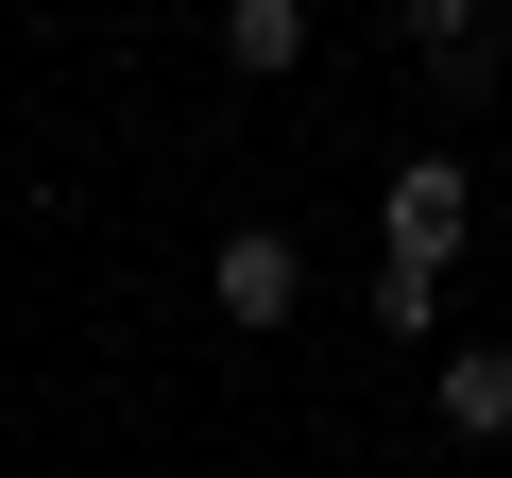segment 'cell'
<instances>
[{
  "mask_svg": "<svg viewBox=\"0 0 512 478\" xmlns=\"http://www.w3.org/2000/svg\"><path fill=\"white\" fill-rule=\"evenodd\" d=\"M444 427L461 444H512V342H444Z\"/></svg>",
  "mask_w": 512,
  "mask_h": 478,
  "instance_id": "3",
  "label": "cell"
},
{
  "mask_svg": "<svg viewBox=\"0 0 512 478\" xmlns=\"http://www.w3.org/2000/svg\"><path fill=\"white\" fill-rule=\"evenodd\" d=\"M376 325H393V342H427V325H444V274H410V257H376Z\"/></svg>",
  "mask_w": 512,
  "mask_h": 478,
  "instance_id": "5",
  "label": "cell"
},
{
  "mask_svg": "<svg viewBox=\"0 0 512 478\" xmlns=\"http://www.w3.org/2000/svg\"><path fill=\"white\" fill-rule=\"evenodd\" d=\"M222 69H239V86L308 69V0H222Z\"/></svg>",
  "mask_w": 512,
  "mask_h": 478,
  "instance_id": "4",
  "label": "cell"
},
{
  "mask_svg": "<svg viewBox=\"0 0 512 478\" xmlns=\"http://www.w3.org/2000/svg\"><path fill=\"white\" fill-rule=\"evenodd\" d=\"M376 239L410 274H444L461 239H478V188H461V154H393V188H376Z\"/></svg>",
  "mask_w": 512,
  "mask_h": 478,
  "instance_id": "1",
  "label": "cell"
},
{
  "mask_svg": "<svg viewBox=\"0 0 512 478\" xmlns=\"http://www.w3.org/2000/svg\"><path fill=\"white\" fill-rule=\"evenodd\" d=\"M205 291H222V325H239V342H274V325L308 308V257H291V222H222Z\"/></svg>",
  "mask_w": 512,
  "mask_h": 478,
  "instance_id": "2",
  "label": "cell"
},
{
  "mask_svg": "<svg viewBox=\"0 0 512 478\" xmlns=\"http://www.w3.org/2000/svg\"><path fill=\"white\" fill-rule=\"evenodd\" d=\"M393 35L410 52H478V0H393Z\"/></svg>",
  "mask_w": 512,
  "mask_h": 478,
  "instance_id": "6",
  "label": "cell"
}]
</instances>
